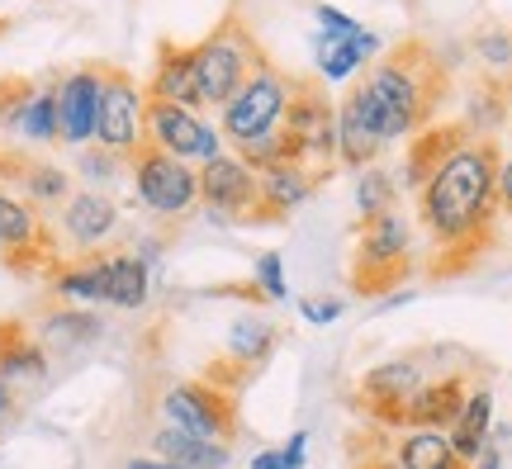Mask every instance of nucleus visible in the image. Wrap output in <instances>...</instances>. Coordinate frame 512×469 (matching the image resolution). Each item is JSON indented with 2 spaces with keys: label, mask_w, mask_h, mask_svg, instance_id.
I'll use <instances>...</instances> for the list:
<instances>
[{
  "label": "nucleus",
  "mask_w": 512,
  "mask_h": 469,
  "mask_svg": "<svg viewBox=\"0 0 512 469\" xmlns=\"http://www.w3.org/2000/svg\"><path fill=\"white\" fill-rule=\"evenodd\" d=\"M498 171H503L498 138H470L418 190V218L437 242V256L427 261L432 280L470 275L498 247V214H503L498 209Z\"/></svg>",
  "instance_id": "f257e3e1"
},
{
  "label": "nucleus",
  "mask_w": 512,
  "mask_h": 469,
  "mask_svg": "<svg viewBox=\"0 0 512 469\" xmlns=\"http://www.w3.org/2000/svg\"><path fill=\"white\" fill-rule=\"evenodd\" d=\"M366 86V109L375 128H380L384 147L413 138L418 128L437 124L441 100L451 95V72L437 57L432 43L422 38H403L399 48H389L384 57H375V67L361 76Z\"/></svg>",
  "instance_id": "f03ea898"
},
{
  "label": "nucleus",
  "mask_w": 512,
  "mask_h": 469,
  "mask_svg": "<svg viewBox=\"0 0 512 469\" xmlns=\"http://www.w3.org/2000/svg\"><path fill=\"white\" fill-rule=\"evenodd\" d=\"M261 67H271V53L256 43L252 24H242L238 10H228L195 43V100L209 109H223L247 86V76H256Z\"/></svg>",
  "instance_id": "7ed1b4c3"
},
{
  "label": "nucleus",
  "mask_w": 512,
  "mask_h": 469,
  "mask_svg": "<svg viewBox=\"0 0 512 469\" xmlns=\"http://www.w3.org/2000/svg\"><path fill=\"white\" fill-rule=\"evenodd\" d=\"M280 143L285 162L309 171L323 185L328 171L337 166V100L318 76H290V105L280 119Z\"/></svg>",
  "instance_id": "20e7f679"
},
{
  "label": "nucleus",
  "mask_w": 512,
  "mask_h": 469,
  "mask_svg": "<svg viewBox=\"0 0 512 469\" xmlns=\"http://www.w3.org/2000/svg\"><path fill=\"white\" fill-rule=\"evenodd\" d=\"M413 275V228L399 209H384L356 223L351 247V289L361 299H375L384 289H399Z\"/></svg>",
  "instance_id": "39448f33"
},
{
  "label": "nucleus",
  "mask_w": 512,
  "mask_h": 469,
  "mask_svg": "<svg viewBox=\"0 0 512 469\" xmlns=\"http://www.w3.org/2000/svg\"><path fill=\"white\" fill-rule=\"evenodd\" d=\"M200 204L214 223L228 228H261V223H285L261 195V176L247 162L219 152L214 162L200 166Z\"/></svg>",
  "instance_id": "423d86ee"
},
{
  "label": "nucleus",
  "mask_w": 512,
  "mask_h": 469,
  "mask_svg": "<svg viewBox=\"0 0 512 469\" xmlns=\"http://www.w3.org/2000/svg\"><path fill=\"white\" fill-rule=\"evenodd\" d=\"M162 413L166 427H181V432L214 441V446H233L242 432L238 417V394H228L209 379H181L162 394Z\"/></svg>",
  "instance_id": "0eeeda50"
},
{
  "label": "nucleus",
  "mask_w": 512,
  "mask_h": 469,
  "mask_svg": "<svg viewBox=\"0 0 512 469\" xmlns=\"http://www.w3.org/2000/svg\"><path fill=\"white\" fill-rule=\"evenodd\" d=\"M124 162L133 171V190H138V199L152 214L181 218L200 204V171L190 162H181V157L162 152V147H152L147 138L128 152Z\"/></svg>",
  "instance_id": "6e6552de"
},
{
  "label": "nucleus",
  "mask_w": 512,
  "mask_h": 469,
  "mask_svg": "<svg viewBox=\"0 0 512 469\" xmlns=\"http://www.w3.org/2000/svg\"><path fill=\"white\" fill-rule=\"evenodd\" d=\"M285 105H290V72L271 62V67H261L256 76H247V86L219 109V133L228 143L271 133L285 119Z\"/></svg>",
  "instance_id": "1a4fd4ad"
},
{
  "label": "nucleus",
  "mask_w": 512,
  "mask_h": 469,
  "mask_svg": "<svg viewBox=\"0 0 512 469\" xmlns=\"http://www.w3.org/2000/svg\"><path fill=\"white\" fill-rule=\"evenodd\" d=\"M143 105L147 95L119 62H100V109H95V143L128 157L143 143Z\"/></svg>",
  "instance_id": "9d476101"
},
{
  "label": "nucleus",
  "mask_w": 512,
  "mask_h": 469,
  "mask_svg": "<svg viewBox=\"0 0 512 469\" xmlns=\"http://www.w3.org/2000/svg\"><path fill=\"white\" fill-rule=\"evenodd\" d=\"M143 138L152 147H162L181 162H214L223 152V133L204 124L195 109L185 105H166V100H147L143 105Z\"/></svg>",
  "instance_id": "9b49d317"
},
{
  "label": "nucleus",
  "mask_w": 512,
  "mask_h": 469,
  "mask_svg": "<svg viewBox=\"0 0 512 469\" xmlns=\"http://www.w3.org/2000/svg\"><path fill=\"white\" fill-rule=\"evenodd\" d=\"M422 384H427V356H394V361H380L375 370H366V375L356 379V408H361L375 427L394 432L399 408L418 394Z\"/></svg>",
  "instance_id": "f8f14e48"
},
{
  "label": "nucleus",
  "mask_w": 512,
  "mask_h": 469,
  "mask_svg": "<svg viewBox=\"0 0 512 469\" xmlns=\"http://www.w3.org/2000/svg\"><path fill=\"white\" fill-rule=\"evenodd\" d=\"M95 109H100V62L57 76V143H95Z\"/></svg>",
  "instance_id": "ddd939ff"
},
{
  "label": "nucleus",
  "mask_w": 512,
  "mask_h": 469,
  "mask_svg": "<svg viewBox=\"0 0 512 469\" xmlns=\"http://www.w3.org/2000/svg\"><path fill=\"white\" fill-rule=\"evenodd\" d=\"M380 152H384V138L366 109V86H361V76H351L347 95L337 100V166L366 171V166L380 162Z\"/></svg>",
  "instance_id": "4468645a"
},
{
  "label": "nucleus",
  "mask_w": 512,
  "mask_h": 469,
  "mask_svg": "<svg viewBox=\"0 0 512 469\" xmlns=\"http://www.w3.org/2000/svg\"><path fill=\"white\" fill-rule=\"evenodd\" d=\"M465 398H470V379H465V375L427 379L418 394L399 408L394 432H451V422L460 417Z\"/></svg>",
  "instance_id": "2eb2a0df"
},
{
  "label": "nucleus",
  "mask_w": 512,
  "mask_h": 469,
  "mask_svg": "<svg viewBox=\"0 0 512 469\" xmlns=\"http://www.w3.org/2000/svg\"><path fill=\"white\" fill-rule=\"evenodd\" d=\"M475 133H470V124L465 119H446V124H427L418 128L413 138H408V152H403V190H413L418 195L422 185L437 176V166L441 162H451L460 147L470 143Z\"/></svg>",
  "instance_id": "dca6fc26"
},
{
  "label": "nucleus",
  "mask_w": 512,
  "mask_h": 469,
  "mask_svg": "<svg viewBox=\"0 0 512 469\" xmlns=\"http://www.w3.org/2000/svg\"><path fill=\"white\" fill-rule=\"evenodd\" d=\"M114 228H119V204L105 190H72V199L57 214V233L67 237L76 252H95Z\"/></svg>",
  "instance_id": "f3484780"
},
{
  "label": "nucleus",
  "mask_w": 512,
  "mask_h": 469,
  "mask_svg": "<svg viewBox=\"0 0 512 469\" xmlns=\"http://www.w3.org/2000/svg\"><path fill=\"white\" fill-rule=\"evenodd\" d=\"M48 294L62 299V304H105L110 294V252H76V256H62L53 271H48Z\"/></svg>",
  "instance_id": "a211bd4d"
},
{
  "label": "nucleus",
  "mask_w": 512,
  "mask_h": 469,
  "mask_svg": "<svg viewBox=\"0 0 512 469\" xmlns=\"http://www.w3.org/2000/svg\"><path fill=\"white\" fill-rule=\"evenodd\" d=\"M53 356L43 351L38 332L24 318H0V379L15 389V384H38L48 379Z\"/></svg>",
  "instance_id": "6ab92c4d"
},
{
  "label": "nucleus",
  "mask_w": 512,
  "mask_h": 469,
  "mask_svg": "<svg viewBox=\"0 0 512 469\" xmlns=\"http://www.w3.org/2000/svg\"><path fill=\"white\" fill-rule=\"evenodd\" d=\"M147 100H166V105L200 109L195 100V43H157V62H152V81H147Z\"/></svg>",
  "instance_id": "aec40b11"
},
{
  "label": "nucleus",
  "mask_w": 512,
  "mask_h": 469,
  "mask_svg": "<svg viewBox=\"0 0 512 469\" xmlns=\"http://www.w3.org/2000/svg\"><path fill=\"white\" fill-rule=\"evenodd\" d=\"M105 337V323H100V313L81 304H48L43 313V323H38V342L43 351L53 356V351H81V346H91Z\"/></svg>",
  "instance_id": "412c9836"
},
{
  "label": "nucleus",
  "mask_w": 512,
  "mask_h": 469,
  "mask_svg": "<svg viewBox=\"0 0 512 469\" xmlns=\"http://www.w3.org/2000/svg\"><path fill=\"white\" fill-rule=\"evenodd\" d=\"M489 427H494V394L479 384V389H470V398H465L460 417L451 422L446 441H451V451H456L465 465H475L479 455L489 451Z\"/></svg>",
  "instance_id": "4be33fe9"
},
{
  "label": "nucleus",
  "mask_w": 512,
  "mask_h": 469,
  "mask_svg": "<svg viewBox=\"0 0 512 469\" xmlns=\"http://www.w3.org/2000/svg\"><path fill=\"white\" fill-rule=\"evenodd\" d=\"M152 455L176 469H223L228 455H233V446H214V441H200V436L162 422V427L152 432Z\"/></svg>",
  "instance_id": "5701e85b"
},
{
  "label": "nucleus",
  "mask_w": 512,
  "mask_h": 469,
  "mask_svg": "<svg viewBox=\"0 0 512 469\" xmlns=\"http://www.w3.org/2000/svg\"><path fill=\"white\" fill-rule=\"evenodd\" d=\"M275 346H280V327L266 318H238L228 327V361L247 365V370H261L275 356Z\"/></svg>",
  "instance_id": "b1692460"
},
{
  "label": "nucleus",
  "mask_w": 512,
  "mask_h": 469,
  "mask_svg": "<svg viewBox=\"0 0 512 469\" xmlns=\"http://www.w3.org/2000/svg\"><path fill=\"white\" fill-rule=\"evenodd\" d=\"M394 455H399L403 469H470L456 451H451L446 432H399Z\"/></svg>",
  "instance_id": "393cba45"
},
{
  "label": "nucleus",
  "mask_w": 512,
  "mask_h": 469,
  "mask_svg": "<svg viewBox=\"0 0 512 469\" xmlns=\"http://www.w3.org/2000/svg\"><path fill=\"white\" fill-rule=\"evenodd\" d=\"M256 176H261V195H266V204H271L280 218L290 214V209H299V204L318 190V181H313L309 171H299V166H290V162L266 166V171H256Z\"/></svg>",
  "instance_id": "a878e982"
},
{
  "label": "nucleus",
  "mask_w": 512,
  "mask_h": 469,
  "mask_svg": "<svg viewBox=\"0 0 512 469\" xmlns=\"http://www.w3.org/2000/svg\"><path fill=\"white\" fill-rule=\"evenodd\" d=\"M508 105H512L508 81H498V76L489 72L475 86V95H470V114H465L470 133H475V138H494V128L508 124Z\"/></svg>",
  "instance_id": "bb28decb"
},
{
  "label": "nucleus",
  "mask_w": 512,
  "mask_h": 469,
  "mask_svg": "<svg viewBox=\"0 0 512 469\" xmlns=\"http://www.w3.org/2000/svg\"><path fill=\"white\" fill-rule=\"evenodd\" d=\"M110 308H133L147 304V266L133 252H110V294H105Z\"/></svg>",
  "instance_id": "cd10ccee"
},
{
  "label": "nucleus",
  "mask_w": 512,
  "mask_h": 469,
  "mask_svg": "<svg viewBox=\"0 0 512 469\" xmlns=\"http://www.w3.org/2000/svg\"><path fill=\"white\" fill-rule=\"evenodd\" d=\"M19 133H24L29 143H57V76H48V81L34 91Z\"/></svg>",
  "instance_id": "c85d7f7f"
},
{
  "label": "nucleus",
  "mask_w": 512,
  "mask_h": 469,
  "mask_svg": "<svg viewBox=\"0 0 512 469\" xmlns=\"http://www.w3.org/2000/svg\"><path fill=\"white\" fill-rule=\"evenodd\" d=\"M394 199H399V176H389V171H380V166H366V171H361V181H356V204H361V218L394 209Z\"/></svg>",
  "instance_id": "c756f323"
},
{
  "label": "nucleus",
  "mask_w": 512,
  "mask_h": 469,
  "mask_svg": "<svg viewBox=\"0 0 512 469\" xmlns=\"http://www.w3.org/2000/svg\"><path fill=\"white\" fill-rule=\"evenodd\" d=\"M34 91L38 81H29V76H0V133H19Z\"/></svg>",
  "instance_id": "7c9ffc66"
},
{
  "label": "nucleus",
  "mask_w": 512,
  "mask_h": 469,
  "mask_svg": "<svg viewBox=\"0 0 512 469\" xmlns=\"http://www.w3.org/2000/svg\"><path fill=\"white\" fill-rule=\"evenodd\" d=\"M313 57H318V81H347V76H356V67H361V57H356V48H351V38L347 43H332V38L318 34Z\"/></svg>",
  "instance_id": "2f4dec72"
},
{
  "label": "nucleus",
  "mask_w": 512,
  "mask_h": 469,
  "mask_svg": "<svg viewBox=\"0 0 512 469\" xmlns=\"http://www.w3.org/2000/svg\"><path fill=\"white\" fill-rule=\"evenodd\" d=\"M124 157L119 152H110V147H100V143H86V147H76V171L86 176V181L95 185H110L119 181V171H124Z\"/></svg>",
  "instance_id": "473e14b6"
},
{
  "label": "nucleus",
  "mask_w": 512,
  "mask_h": 469,
  "mask_svg": "<svg viewBox=\"0 0 512 469\" xmlns=\"http://www.w3.org/2000/svg\"><path fill=\"white\" fill-rule=\"evenodd\" d=\"M252 280H256V289H261L271 304L290 299V285H285V261H280V252H261V256H256Z\"/></svg>",
  "instance_id": "72a5a7b5"
},
{
  "label": "nucleus",
  "mask_w": 512,
  "mask_h": 469,
  "mask_svg": "<svg viewBox=\"0 0 512 469\" xmlns=\"http://www.w3.org/2000/svg\"><path fill=\"white\" fill-rule=\"evenodd\" d=\"M313 19H318V34L332 38V43H347V38L361 34V24L347 10H337V5H313Z\"/></svg>",
  "instance_id": "f704fd0d"
},
{
  "label": "nucleus",
  "mask_w": 512,
  "mask_h": 469,
  "mask_svg": "<svg viewBox=\"0 0 512 469\" xmlns=\"http://www.w3.org/2000/svg\"><path fill=\"white\" fill-rule=\"evenodd\" d=\"M479 62H489V72H498V67H512V34H484L475 43Z\"/></svg>",
  "instance_id": "c9c22d12"
},
{
  "label": "nucleus",
  "mask_w": 512,
  "mask_h": 469,
  "mask_svg": "<svg viewBox=\"0 0 512 469\" xmlns=\"http://www.w3.org/2000/svg\"><path fill=\"white\" fill-rule=\"evenodd\" d=\"M342 299H299V313H304V323H313V327H328V323H337L342 318Z\"/></svg>",
  "instance_id": "e433bc0d"
},
{
  "label": "nucleus",
  "mask_w": 512,
  "mask_h": 469,
  "mask_svg": "<svg viewBox=\"0 0 512 469\" xmlns=\"http://www.w3.org/2000/svg\"><path fill=\"white\" fill-rule=\"evenodd\" d=\"M304 441H309V432H294L290 446H280V455H285V465L290 469H304Z\"/></svg>",
  "instance_id": "4c0bfd02"
},
{
  "label": "nucleus",
  "mask_w": 512,
  "mask_h": 469,
  "mask_svg": "<svg viewBox=\"0 0 512 469\" xmlns=\"http://www.w3.org/2000/svg\"><path fill=\"white\" fill-rule=\"evenodd\" d=\"M498 209L512 214V157L503 162V171H498Z\"/></svg>",
  "instance_id": "58836bf2"
},
{
  "label": "nucleus",
  "mask_w": 512,
  "mask_h": 469,
  "mask_svg": "<svg viewBox=\"0 0 512 469\" xmlns=\"http://www.w3.org/2000/svg\"><path fill=\"white\" fill-rule=\"evenodd\" d=\"M15 413H19V398H15V389L0 379V427H5V422H15Z\"/></svg>",
  "instance_id": "ea45409f"
},
{
  "label": "nucleus",
  "mask_w": 512,
  "mask_h": 469,
  "mask_svg": "<svg viewBox=\"0 0 512 469\" xmlns=\"http://www.w3.org/2000/svg\"><path fill=\"white\" fill-rule=\"evenodd\" d=\"M252 469H290V465H285V455H280V451H261L252 460Z\"/></svg>",
  "instance_id": "a19ab883"
},
{
  "label": "nucleus",
  "mask_w": 512,
  "mask_h": 469,
  "mask_svg": "<svg viewBox=\"0 0 512 469\" xmlns=\"http://www.w3.org/2000/svg\"><path fill=\"white\" fill-rule=\"evenodd\" d=\"M124 469H176V465H166L157 455H133V460H124Z\"/></svg>",
  "instance_id": "79ce46f5"
},
{
  "label": "nucleus",
  "mask_w": 512,
  "mask_h": 469,
  "mask_svg": "<svg viewBox=\"0 0 512 469\" xmlns=\"http://www.w3.org/2000/svg\"><path fill=\"white\" fill-rule=\"evenodd\" d=\"M470 469H503V460H498V451H484V455H479V460H475V465H470Z\"/></svg>",
  "instance_id": "37998d69"
},
{
  "label": "nucleus",
  "mask_w": 512,
  "mask_h": 469,
  "mask_svg": "<svg viewBox=\"0 0 512 469\" xmlns=\"http://www.w3.org/2000/svg\"><path fill=\"white\" fill-rule=\"evenodd\" d=\"M508 91H512V76H508Z\"/></svg>",
  "instance_id": "c03bdc74"
}]
</instances>
